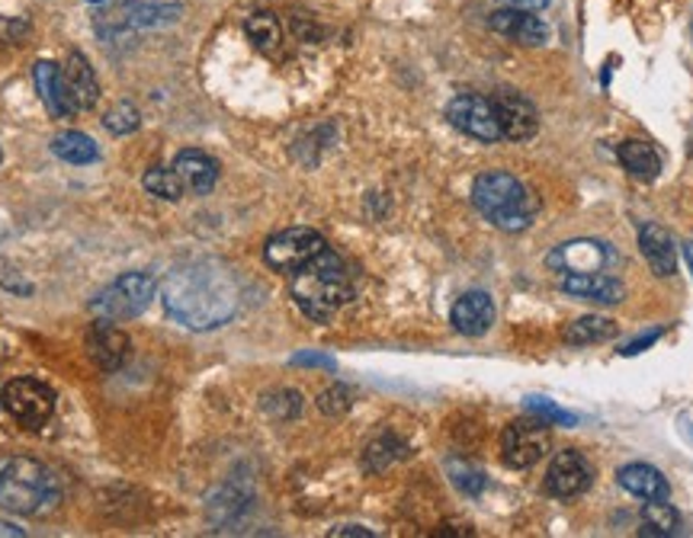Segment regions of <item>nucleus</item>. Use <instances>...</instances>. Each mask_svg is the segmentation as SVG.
I'll list each match as a JSON object with an SVG mask.
<instances>
[{
  "instance_id": "bb28decb",
  "label": "nucleus",
  "mask_w": 693,
  "mask_h": 538,
  "mask_svg": "<svg viewBox=\"0 0 693 538\" xmlns=\"http://www.w3.org/2000/svg\"><path fill=\"white\" fill-rule=\"evenodd\" d=\"M141 186H145L151 196L168 199V202H177V199L184 196V183H181V177H177L174 171H168V167H151V171L141 177Z\"/></svg>"
},
{
  "instance_id": "7ed1b4c3",
  "label": "nucleus",
  "mask_w": 693,
  "mask_h": 538,
  "mask_svg": "<svg viewBox=\"0 0 693 538\" xmlns=\"http://www.w3.org/2000/svg\"><path fill=\"white\" fill-rule=\"evenodd\" d=\"M62 503V478L29 459L10 455L0 459V506L16 516H46Z\"/></svg>"
},
{
  "instance_id": "f03ea898",
  "label": "nucleus",
  "mask_w": 693,
  "mask_h": 538,
  "mask_svg": "<svg viewBox=\"0 0 693 538\" xmlns=\"http://www.w3.org/2000/svg\"><path fill=\"white\" fill-rule=\"evenodd\" d=\"M289 292L306 317L327 324L347 301L354 299V283H350L344 260L324 247L315 260H309L306 266H299L293 273Z\"/></svg>"
},
{
  "instance_id": "6ab92c4d",
  "label": "nucleus",
  "mask_w": 693,
  "mask_h": 538,
  "mask_svg": "<svg viewBox=\"0 0 693 538\" xmlns=\"http://www.w3.org/2000/svg\"><path fill=\"white\" fill-rule=\"evenodd\" d=\"M174 174L181 177L184 189L196 192V196H206L212 192V186L219 183V164L206 154V151H196V148H184L174 161Z\"/></svg>"
},
{
  "instance_id": "c85d7f7f",
  "label": "nucleus",
  "mask_w": 693,
  "mask_h": 538,
  "mask_svg": "<svg viewBox=\"0 0 693 538\" xmlns=\"http://www.w3.org/2000/svg\"><path fill=\"white\" fill-rule=\"evenodd\" d=\"M446 468H449V478H453V484H456L459 490H466L469 497H475V493H482V490H485V475H482L475 465H469V462H449Z\"/></svg>"
},
{
  "instance_id": "20e7f679",
  "label": "nucleus",
  "mask_w": 693,
  "mask_h": 538,
  "mask_svg": "<svg viewBox=\"0 0 693 538\" xmlns=\"http://www.w3.org/2000/svg\"><path fill=\"white\" fill-rule=\"evenodd\" d=\"M472 202L475 209L507 235L527 232L536 218V199L517 177L505 171H488L472 183Z\"/></svg>"
},
{
  "instance_id": "393cba45",
  "label": "nucleus",
  "mask_w": 693,
  "mask_h": 538,
  "mask_svg": "<svg viewBox=\"0 0 693 538\" xmlns=\"http://www.w3.org/2000/svg\"><path fill=\"white\" fill-rule=\"evenodd\" d=\"M681 516L665 500H645L642 506V536H678Z\"/></svg>"
},
{
  "instance_id": "412c9836",
  "label": "nucleus",
  "mask_w": 693,
  "mask_h": 538,
  "mask_svg": "<svg viewBox=\"0 0 693 538\" xmlns=\"http://www.w3.org/2000/svg\"><path fill=\"white\" fill-rule=\"evenodd\" d=\"M64 77H67V87L77 100V110H94L97 100H100V84H97L90 61L84 59L81 52H71L67 64H64Z\"/></svg>"
},
{
  "instance_id": "1a4fd4ad",
  "label": "nucleus",
  "mask_w": 693,
  "mask_h": 538,
  "mask_svg": "<svg viewBox=\"0 0 693 538\" xmlns=\"http://www.w3.org/2000/svg\"><path fill=\"white\" fill-rule=\"evenodd\" d=\"M327 247V240L321 238L312 228H286L280 235L267 240L263 247V260L270 270L276 273H296L299 266H306L309 260H315L318 253Z\"/></svg>"
},
{
  "instance_id": "cd10ccee",
  "label": "nucleus",
  "mask_w": 693,
  "mask_h": 538,
  "mask_svg": "<svg viewBox=\"0 0 693 538\" xmlns=\"http://www.w3.org/2000/svg\"><path fill=\"white\" fill-rule=\"evenodd\" d=\"M103 125H107V132H113V135H132V132H138V125H141V113H138L132 103H116L113 110L103 113Z\"/></svg>"
},
{
  "instance_id": "39448f33",
  "label": "nucleus",
  "mask_w": 693,
  "mask_h": 538,
  "mask_svg": "<svg viewBox=\"0 0 693 538\" xmlns=\"http://www.w3.org/2000/svg\"><path fill=\"white\" fill-rule=\"evenodd\" d=\"M151 299H154V279L148 273H126L90 301V311L116 324V321L138 317L151 304Z\"/></svg>"
},
{
  "instance_id": "9d476101",
  "label": "nucleus",
  "mask_w": 693,
  "mask_h": 538,
  "mask_svg": "<svg viewBox=\"0 0 693 538\" xmlns=\"http://www.w3.org/2000/svg\"><path fill=\"white\" fill-rule=\"evenodd\" d=\"M594 480V468L591 462L578 452V449H566L556 452V459L546 468V493L559 497V500H571L578 493H584Z\"/></svg>"
},
{
  "instance_id": "ddd939ff",
  "label": "nucleus",
  "mask_w": 693,
  "mask_h": 538,
  "mask_svg": "<svg viewBox=\"0 0 693 538\" xmlns=\"http://www.w3.org/2000/svg\"><path fill=\"white\" fill-rule=\"evenodd\" d=\"M33 77H36V90H39L46 110L55 120H67V116L77 113V100H74V93L67 87V77H64V71L55 61H36Z\"/></svg>"
},
{
  "instance_id": "6e6552de",
  "label": "nucleus",
  "mask_w": 693,
  "mask_h": 538,
  "mask_svg": "<svg viewBox=\"0 0 693 538\" xmlns=\"http://www.w3.org/2000/svg\"><path fill=\"white\" fill-rule=\"evenodd\" d=\"M446 120L453 128H459L462 135L475 138V141H502V122L492 97H479V93H459L449 100L446 107Z\"/></svg>"
},
{
  "instance_id": "0eeeda50",
  "label": "nucleus",
  "mask_w": 693,
  "mask_h": 538,
  "mask_svg": "<svg viewBox=\"0 0 693 538\" xmlns=\"http://www.w3.org/2000/svg\"><path fill=\"white\" fill-rule=\"evenodd\" d=\"M553 446V436H549V423L546 420H513L507 423L505 433H502V459H505L507 468H533Z\"/></svg>"
},
{
  "instance_id": "c9c22d12",
  "label": "nucleus",
  "mask_w": 693,
  "mask_h": 538,
  "mask_svg": "<svg viewBox=\"0 0 693 538\" xmlns=\"http://www.w3.org/2000/svg\"><path fill=\"white\" fill-rule=\"evenodd\" d=\"M334 538H344V536H357V538H373L370 529H363V526H341V529H334L331 533Z\"/></svg>"
},
{
  "instance_id": "5701e85b",
  "label": "nucleus",
  "mask_w": 693,
  "mask_h": 538,
  "mask_svg": "<svg viewBox=\"0 0 693 538\" xmlns=\"http://www.w3.org/2000/svg\"><path fill=\"white\" fill-rule=\"evenodd\" d=\"M566 343L571 347H594V343H607L617 337V324L610 317H597V314H587V317H578L574 324L566 327Z\"/></svg>"
},
{
  "instance_id": "2eb2a0df",
  "label": "nucleus",
  "mask_w": 693,
  "mask_h": 538,
  "mask_svg": "<svg viewBox=\"0 0 693 538\" xmlns=\"http://www.w3.org/2000/svg\"><path fill=\"white\" fill-rule=\"evenodd\" d=\"M488 26L505 36V39H513L520 46H543L549 39V26L533 16V10H517V7H507V10H495L488 16Z\"/></svg>"
},
{
  "instance_id": "a878e982",
  "label": "nucleus",
  "mask_w": 693,
  "mask_h": 538,
  "mask_svg": "<svg viewBox=\"0 0 693 538\" xmlns=\"http://www.w3.org/2000/svg\"><path fill=\"white\" fill-rule=\"evenodd\" d=\"M251 42L260 49V52H276L280 42H283V26L273 13H253L251 20L245 23Z\"/></svg>"
},
{
  "instance_id": "2f4dec72",
  "label": "nucleus",
  "mask_w": 693,
  "mask_h": 538,
  "mask_svg": "<svg viewBox=\"0 0 693 538\" xmlns=\"http://www.w3.org/2000/svg\"><path fill=\"white\" fill-rule=\"evenodd\" d=\"M318 408H321L324 414H331V417H337V414H347V411H350V391H347L344 385H334V388L321 391V398H318Z\"/></svg>"
},
{
  "instance_id": "4be33fe9",
  "label": "nucleus",
  "mask_w": 693,
  "mask_h": 538,
  "mask_svg": "<svg viewBox=\"0 0 693 538\" xmlns=\"http://www.w3.org/2000/svg\"><path fill=\"white\" fill-rule=\"evenodd\" d=\"M617 154H620V164L630 171L632 177L655 179L658 177V171H661L658 151H655L648 141H642V138H627V141L617 148Z\"/></svg>"
},
{
  "instance_id": "72a5a7b5",
  "label": "nucleus",
  "mask_w": 693,
  "mask_h": 538,
  "mask_svg": "<svg viewBox=\"0 0 693 538\" xmlns=\"http://www.w3.org/2000/svg\"><path fill=\"white\" fill-rule=\"evenodd\" d=\"M293 362H296V365H321V368H334V359L318 356V353H299Z\"/></svg>"
},
{
  "instance_id": "4468645a",
  "label": "nucleus",
  "mask_w": 693,
  "mask_h": 538,
  "mask_svg": "<svg viewBox=\"0 0 693 538\" xmlns=\"http://www.w3.org/2000/svg\"><path fill=\"white\" fill-rule=\"evenodd\" d=\"M495 110H498V122H502V135L507 141H527L536 135L540 128V116H536V107L520 97V93H495Z\"/></svg>"
},
{
  "instance_id": "aec40b11",
  "label": "nucleus",
  "mask_w": 693,
  "mask_h": 538,
  "mask_svg": "<svg viewBox=\"0 0 693 538\" xmlns=\"http://www.w3.org/2000/svg\"><path fill=\"white\" fill-rule=\"evenodd\" d=\"M617 480H620L623 490H630L632 497H639V500H668V493H671L665 475L655 465H645V462L623 465L617 472Z\"/></svg>"
},
{
  "instance_id": "a211bd4d",
  "label": "nucleus",
  "mask_w": 693,
  "mask_h": 538,
  "mask_svg": "<svg viewBox=\"0 0 693 538\" xmlns=\"http://www.w3.org/2000/svg\"><path fill=\"white\" fill-rule=\"evenodd\" d=\"M639 250H642V257H645V263L652 266L655 276L668 279V276L678 273V247L661 225L648 222V225L639 228Z\"/></svg>"
},
{
  "instance_id": "e433bc0d",
  "label": "nucleus",
  "mask_w": 693,
  "mask_h": 538,
  "mask_svg": "<svg viewBox=\"0 0 693 538\" xmlns=\"http://www.w3.org/2000/svg\"><path fill=\"white\" fill-rule=\"evenodd\" d=\"M0 536L23 538V529H16V526H13V523H0Z\"/></svg>"
},
{
  "instance_id": "b1692460",
  "label": "nucleus",
  "mask_w": 693,
  "mask_h": 538,
  "mask_svg": "<svg viewBox=\"0 0 693 538\" xmlns=\"http://www.w3.org/2000/svg\"><path fill=\"white\" fill-rule=\"evenodd\" d=\"M52 154L64 161V164H94L97 158H100V151H97V145H94V138H87L84 132H62V135H55L52 138Z\"/></svg>"
},
{
  "instance_id": "f3484780",
  "label": "nucleus",
  "mask_w": 693,
  "mask_h": 538,
  "mask_svg": "<svg viewBox=\"0 0 693 538\" xmlns=\"http://www.w3.org/2000/svg\"><path fill=\"white\" fill-rule=\"evenodd\" d=\"M453 327L466 337H482L492 330L495 324V301L488 292H466L462 299L453 304V314H449Z\"/></svg>"
},
{
  "instance_id": "7c9ffc66",
  "label": "nucleus",
  "mask_w": 693,
  "mask_h": 538,
  "mask_svg": "<svg viewBox=\"0 0 693 538\" xmlns=\"http://www.w3.org/2000/svg\"><path fill=\"white\" fill-rule=\"evenodd\" d=\"M527 411L530 414H536L540 420H546V423H566V426H574L578 417L574 414H568L562 408H556L553 401H546V398H527Z\"/></svg>"
},
{
  "instance_id": "423d86ee",
  "label": "nucleus",
  "mask_w": 693,
  "mask_h": 538,
  "mask_svg": "<svg viewBox=\"0 0 693 538\" xmlns=\"http://www.w3.org/2000/svg\"><path fill=\"white\" fill-rule=\"evenodd\" d=\"M7 414L23 429H42L55 414V391L39 378H13L0 395Z\"/></svg>"
},
{
  "instance_id": "c756f323",
  "label": "nucleus",
  "mask_w": 693,
  "mask_h": 538,
  "mask_svg": "<svg viewBox=\"0 0 693 538\" xmlns=\"http://www.w3.org/2000/svg\"><path fill=\"white\" fill-rule=\"evenodd\" d=\"M263 408H267L273 417L293 420L299 417V411H302V395H299V391H276V395H270V398L263 401Z\"/></svg>"
},
{
  "instance_id": "f8f14e48",
  "label": "nucleus",
  "mask_w": 693,
  "mask_h": 538,
  "mask_svg": "<svg viewBox=\"0 0 693 538\" xmlns=\"http://www.w3.org/2000/svg\"><path fill=\"white\" fill-rule=\"evenodd\" d=\"M128 347L132 343H128L126 330L113 327V321H107V317H97V324H90V330H87V353L103 372L123 368V362L128 359Z\"/></svg>"
},
{
  "instance_id": "dca6fc26",
  "label": "nucleus",
  "mask_w": 693,
  "mask_h": 538,
  "mask_svg": "<svg viewBox=\"0 0 693 538\" xmlns=\"http://www.w3.org/2000/svg\"><path fill=\"white\" fill-rule=\"evenodd\" d=\"M559 289L571 299L591 301V304H620L627 296V289L604 273H562Z\"/></svg>"
},
{
  "instance_id": "f704fd0d",
  "label": "nucleus",
  "mask_w": 693,
  "mask_h": 538,
  "mask_svg": "<svg viewBox=\"0 0 693 538\" xmlns=\"http://www.w3.org/2000/svg\"><path fill=\"white\" fill-rule=\"evenodd\" d=\"M507 7H517V10H546L549 7V0H505Z\"/></svg>"
},
{
  "instance_id": "f257e3e1",
  "label": "nucleus",
  "mask_w": 693,
  "mask_h": 538,
  "mask_svg": "<svg viewBox=\"0 0 693 538\" xmlns=\"http://www.w3.org/2000/svg\"><path fill=\"white\" fill-rule=\"evenodd\" d=\"M238 279L222 260H189L168 273L161 283V301L174 321L189 330H212L235 317Z\"/></svg>"
},
{
  "instance_id": "58836bf2",
  "label": "nucleus",
  "mask_w": 693,
  "mask_h": 538,
  "mask_svg": "<svg viewBox=\"0 0 693 538\" xmlns=\"http://www.w3.org/2000/svg\"><path fill=\"white\" fill-rule=\"evenodd\" d=\"M90 3H103V0H90Z\"/></svg>"
},
{
  "instance_id": "473e14b6",
  "label": "nucleus",
  "mask_w": 693,
  "mask_h": 538,
  "mask_svg": "<svg viewBox=\"0 0 693 538\" xmlns=\"http://www.w3.org/2000/svg\"><path fill=\"white\" fill-rule=\"evenodd\" d=\"M661 337V330H652V334H645V337H639V340H632L630 347L623 350V356H635V353H642V350H648L655 340Z\"/></svg>"
},
{
  "instance_id": "4c0bfd02",
  "label": "nucleus",
  "mask_w": 693,
  "mask_h": 538,
  "mask_svg": "<svg viewBox=\"0 0 693 538\" xmlns=\"http://www.w3.org/2000/svg\"><path fill=\"white\" fill-rule=\"evenodd\" d=\"M684 260H688V266H691L693 273V240L691 243H684Z\"/></svg>"
},
{
  "instance_id": "9b49d317",
  "label": "nucleus",
  "mask_w": 693,
  "mask_h": 538,
  "mask_svg": "<svg viewBox=\"0 0 693 538\" xmlns=\"http://www.w3.org/2000/svg\"><path fill=\"white\" fill-rule=\"evenodd\" d=\"M614 260H617L614 250L601 240H571V243L556 247L546 263L556 273H601Z\"/></svg>"
}]
</instances>
